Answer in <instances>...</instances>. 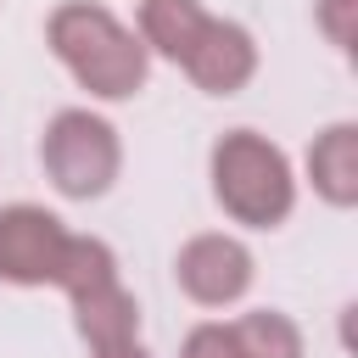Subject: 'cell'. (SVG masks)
Segmentation results:
<instances>
[{"label": "cell", "instance_id": "cell-1", "mask_svg": "<svg viewBox=\"0 0 358 358\" xmlns=\"http://www.w3.org/2000/svg\"><path fill=\"white\" fill-rule=\"evenodd\" d=\"M50 50L101 101H129L145 84V45L106 6H90V0L56 6L50 11Z\"/></svg>", "mask_w": 358, "mask_h": 358}, {"label": "cell", "instance_id": "cell-8", "mask_svg": "<svg viewBox=\"0 0 358 358\" xmlns=\"http://www.w3.org/2000/svg\"><path fill=\"white\" fill-rule=\"evenodd\" d=\"M308 179L330 207L358 201V129L352 123H336L308 145Z\"/></svg>", "mask_w": 358, "mask_h": 358}, {"label": "cell", "instance_id": "cell-4", "mask_svg": "<svg viewBox=\"0 0 358 358\" xmlns=\"http://www.w3.org/2000/svg\"><path fill=\"white\" fill-rule=\"evenodd\" d=\"M62 246H67V229H62L56 213H45L34 201L0 207V280L50 285L56 263H62Z\"/></svg>", "mask_w": 358, "mask_h": 358}, {"label": "cell", "instance_id": "cell-14", "mask_svg": "<svg viewBox=\"0 0 358 358\" xmlns=\"http://www.w3.org/2000/svg\"><path fill=\"white\" fill-rule=\"evenodd\" d=\"M90 358H151V352H145L140 341H117V347H95Z\"/></svg>", "mask_w": 358, "mask_h": 358}, {"label": "cell", "instance_id": "cell-5", "mask_svg": "<svg viewBox=\"0 0 358 358\" xmlns=\"http://www.w3.org/2000/svg\"><path fill=\"white\" fill-rule=\"evenodd\" d=\"M185 296H196L201 308H224V302H241L246 285H252V252L235 241V235H196L179 246V263H173Z\"/></svg>", "mask_w": 358, "mask_h": 358}, {"label": "cell", "instance_id": "cell-10", "mask_svg": "<svg viewBox=\"0 0 358 358\" xmlns=\"http://www.w3.org/2000/svg\"><path fill=\"white\" fill-rule=\"evenodd\" d=\"M106 280H117V257H112V246H106V241H90V235H67L50 285H62L67 296H78V291L106 285Z\"/></svg>", "mask_w": 358, "mask_h": 358}, {"label": "cell", "instance_id": "cell-13", "mask_svg": "<svg viewBox=\"0 0 358 358\" xmlns=\"http://www.w3.org/2000/svg\"><path fill=\"white\" fill-rule=\"evenodd\" d=\"M179 358H241V347H235V330L229 324H196L185 336V352Z\"/></svg>", "mask_w": 358, "mask_h": 358}, {"label": "cell", "instance_id": "cell-2", "mask_svg": "<svg viewBox=\"0 0 358 358\" xmlns=\"http://www.w3.org/2000/svg\"><path fill=\"white\" fill-rule=\"evenodd\" d=\"M213 196L224 201L229 218L252 224V229H274L291 201H296V185H291V168H285V151L268 145L263 134L252 129H235L213 145Z\"/></svg>", "mask_w": 358, "mask_h": 358}, {"label": "cell", "instance_id": "cell-9", "mask_svg": "<svg viewBox=\"0 0 358 358\" xmlns=\"http://www.w3.org/2000/svg\"><path fill=\"white\" fill-rule=\"evenodd\" d=\"M201 22H207V11L196 0H140V45L162 50L168 62H179L190 50Z\"/></svg>", "mask_w": 358, "mask_h": 358}, {"label": "cell", "instance_id": "cell-11", "mask_svg": "<svg viewBox=\"0 0 358 358\" xmlns=\"http://www.w3.org/2000/svg\"><path fill=\"white\" fill-rule=\"evenodd\" d=\"M235 347H241V358H302V336H296V324L285 319V313H241L235 324Z\"/></svg>", "mask_w": 358, "mask_h": 358}, {"label": "cell", "instance_id": "cell-12", "mask_svg": "<svg viewBox=\"0 0 358 358\" xmlns=\"http://www.w3.org/2000/svg\"><path fill=\"white\" fill-rule=\"evenodd\" d=\"M319 28L330 34L336 50H352V39H358V0H319Z\"/></svg>", "mask_w": 358, "mask_h": 358}, {"label": "cell", "instance_id": "cell-7", "mask_svg": "<svg viewBox=\"0 0 358 358\" xmlns=\"http://www.w3.org/2000/svg\"><path fill=\"white\" fill-rule=\"evenodd\" d=\"M73 324H78V336L90 341V352H95V347H117V341H134V330H140V302H134L117 280H106V285H90V291L73 296Z\"/></svg>", "mask_w": 358, "mask_h": 358}, {"label": "cell", "instance_id": "cell-6", "mask_svg": "<svg viewBox=\"0 0 358 358\" xmlns=\"http://www.w3.org/2000/svg\"><path fill=\"white\" fill-rule=\"evenodd\" d=\"M179 67H185L207 95H235V90H246V78L257 73V45H252L246 28L207 17V22L196 28L190 50L179 56Z\"/></svg>", "mask_w": 358, "mask_h": 358}, {"label": "cell", "instance_id": "cell-3", "mask_svg": "<svg viewBox=\"0 0 358 358\" xmlns=\"http://www.w3.org/2000/svg\"><path fill=\"white\" fill-rule=\"evenodd\" d=\"M39 157H45L50 185H56L62 196H73V201L101 196V190L117 179V162H123L117 129H112L106 117H95V112H78V106L50 117Z\"/></svg>", "mask_w": 358, "mask_h": 358}]
</instances>
